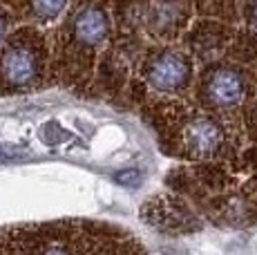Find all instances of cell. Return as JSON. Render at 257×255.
<instances>
[{
  "label": "cell",
  "mask_w": 257,
  "mask_h": 255,
  "mask_svg": "<svg viewBox=\"0 0 257 255\" xmlns=\"http://www.w3.org/2000/svg\"><path fill=\"white\" fill-rule=\"evenodd\" d=\"M255 112H257V105H255Z\"/></svg>",
  "instance_id": "cell-14"
},
{
  "label": "cell",
  "mask_w": 257,
  "mask_h": 255,
  "mask_svg": "<svg viewBox=\"0 0 257 255\" xmlns=\"http://www.w3.org/2000/svg\"><path fill=\"white\" fill-rule=\"evenodd\" d=\"M175 148L190 159H215L226 155L228 132L217 116L204 112H190L175 137Z\"/></svg>",
  "instance_id": "cell-1"
},
{
  "label": "cell",
  "mask_w": 257,
  "mask_h": 255,
  "mask_svg": "<svg viewBox=\"0 0 257 255\" xmlns=\"http://www.w3.org/2000/svg\"><path fill=\"white\" fill-rule=\"evenodd\" d=\"M248 74L235 65H212L201 76V101L219 112H230L248 96Z\"/></svg>",
  "instance_id": "cell-3"
},
{
  "label": "cell",
  "mask_w": 257,
  "mask_h": 255,
  "mask_svg": "<svg viewBox=\"0 0 257 255\" xmlns=\"http://www.w3.org/2000/svg\"><path fill=\"white\" fill-rule=\"evenodd\" d=\"M5 32H7V18L0 14V43H3V38H5Z\"/></svg>",
  "instance_id": "cell-13"
},
{
  "label": "cell",
  "mask_w": 257,
  "mask_h": 255,
  "mask_svg": "<svg viewBox=\"0 0 257 255\" xmlns=\"http://www.w3.org/2000/svg\"><path fill=\"white\" fill-rule=\"evenodd\" d=\"M246 25L257 36V0H250L248 12H246Z\"/></svg>",
  "instance_id": "cell-12"
},
{
  "label": "cell",
  "mask_w": 257,
  "mask_h": 255,
  "mask_svg": "<svg viewBox=\"0 0 257 255\" xmlns=\"http://www.w3.org/2000/svg\"><path fill=\"white\" fill-rule=\"evenodd\" d=\"M114 179H116V184L125 186V188H137V186H141L143 175H141V170L132 168V170H121V173H116Z\"/></svg>",
  "instance_id": "cell-10"
},
{
  "label": "cell",
  "mask_w": 257,
  "mask_h": 255,
  "mask_svg": "<svg viewBox=\"0 0 257 255\" xmlns=\"http://www.w3.org/2000/svg\"><path fill=\"white\" fill-rule=\"evenodd\" d=\"M141 217L150 224L152 228L161 230V233H190V230L199 228V219L188 206L177 197L170 195H161V197H152L150 202L143 204Z\"/></svg>",
  "instance_id": "cell-7"
},
{
  "label": "cell",
  "mask_w": 257,
  "mask_h": 255,
  "mask_svg": "<svg viewBox=\"0 0 257 255\" xmlns=\"http://www.w3.org/2000/svg\"><path fill=\"white\" fill-rule=\"evenodd\" d=\"M135 21L150 36H175L188 21V3L186 0H137Z\"/></svg>",
  "instance_id": "cell-6"
},
{
  "label": "cell",
  "mask_w": 257,
  "mask_h": 255,
  "mask_svg": "<svg viewBox=\"0 0 257 255\" xmlns=\"http://www.w3.org/2000/svg\"><path fill=\"white\" fill-rule=\"evenodd\" d=\"M32 255H87V253L74 239L63 237V235H52V237L43 239L41 244H36L32 248Z\"/></svg>",
  "instance_id": "cell-8"
},
{
  "label": "cell",
  "mask_w": 257,
  "mask_h": 255,
  "mask_svg": "<svg viewBox=\"0 0 257 255\" xmlns=\"http://www.w3.org/2000/svg\"><path fill=\"white\" fill-rule=\"evenodd\" d=\"M110 36V18L101 3H87L76 9L67 25V47L76 56L92 58Z\"/></svg>",
  "instance_id": "cell-5"
},
{
  "label": "cell",
  "mask_w": 257,
  "mask_h": 255,
  "mask_svg": "<svg viewBox=\"0 0 257 255\" xmlns=\"http://www.w3.org/2000/svg\"><path fill=\"white\" fill-rule=\"evenodd\" d=\"M192 81L190 54L177 47H164L155 52L143 67V83L159 94H179Z\"/></svg>",
  "instance_id": "cell-2"
},
{
  "label": "cell",
  "mask_w": 257,
  "mask_h": 255,
  "mask_svg": "<svg viewBox=\"0 0 257 255\" xmlns=\"http://www.w3.org/2000/svg\"><path fill=\"white\" fill-rule=\"evenodd\" d=\"M27 157V153H25L23 148H18V146H0V161H21Z\"/></svg>",
  "instance_id": "cell-11"
},
{
  "label": "cell",
  "mask_w": 257,
  "mask_h": 255,
  "mask_svg": "<svg viewBox=\"0 0 257 255\" xmlns=\"http://www.w3.org/2000/svg\"><path fill=\"white\" fill-rule=\"evenodd\" d=\"M43 76V54L38 43L18 41L9 43L0 52V85L7 90H27Z\"/></svg>",
  "instance_id": "cell-4"
},
{
  "label": "cell",
  "mask_w": 257,
  "mask_h": 255,
  "mask_svg": "<svg viewBox=\"0 0 257 255\" xmlns=\"http://www.w3.org/2000/svg\"><path fill=\"white\" fill-rule=\"evenodd\" d=\"M67 5H70V0H29V12L38 21L49 23L61 16L67 9Z\"/></svg>",
  "instance_id": "cell-9"
}]
</instances>
